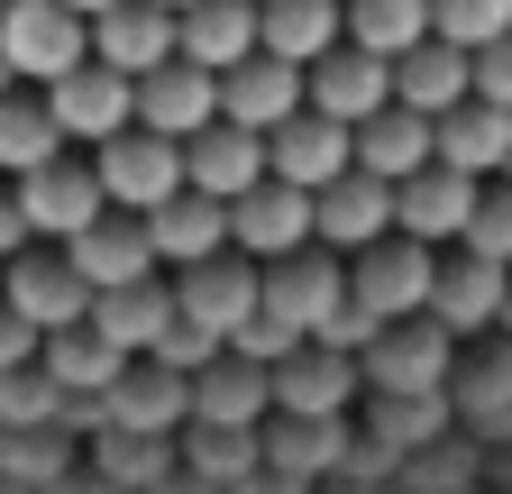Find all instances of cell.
I'll list each match as a JSON object with an SVG mask.
<instances>
[{
	"mask_svg": "<svg viewBox=\"0 0 512 494\" xmlns=\"http://www.w3.org/2000/svg\"><path fill=\"white\" fill-rule=\"evenodd\" d=\"M348 302L366 321H412L421 302H430V266H439V247H421V238H403V229H384V238H366V247H348Z\"/></svg>",
	"mask_w": 512,
	"mask_h": 494,
	"instance_id": "obj_1",
	"label": "cell"
},
{
	"mask_svg": "<svg viewBox=\"0 0 512 494\" xmlns=\"http://www.w3.org/2000/svg\"><path fill=\"white\" fill-rule=\"evenodd\" d=\"M0 55H10V83H55L64 65L92 55V28L74 0H10L0 10Z\"/></svg>",
	"mask_w": 512,
	"mask_h": 494,
	"instance_id": "obj_2",
	"label": "cell"
},
{
	"mask_svg": "<svg viewBox=\"0 0 512 494\" xmlns=\"http://www.w3.org/2000/svg\"><path fill=\"white\" fill-rule=\"evenodd\" d=\"M92 174H101V202L110 211H156L174 183H183V138H156V129H110L92 147Z\"/></svg>",
	"mask_w": 512,
	"mask_h": 494,
	"instance_id": "obj_3",
	"label": "cell"
},
{
	"mask_svg": "<svg viewBox=\"0 0 512 494\" xmlns=\"http://www.w3.org/2000/svg\"><path fill=\"white\" fill-rule=\"evenodd\" d=\"M357 357H366V394H448L458 339H448L430 312H412V321H384Z\"/></svg>",
	"mask_w": 512,
	"mask_h": 494,
	"instance_id": "obj_4",
	"label": "cell"
},
{
	"mask_svg": "<svg viewBox=\"0 0 512 494\" xmlns=\"http://www.w3.org/2000/svg\"><path fill=\"white\" fill-rule=\"evenodd\" d=\"M46 92V110H55V129H64V147H101L110 129H128V119H138V83L128 74H110L101 55H83V65H64L55 83H37Z\"/></svg>",
	"mask_w": 512,
	"mask_h": 494,
	"instance_id": "obj_5",
	"label": "cell"
},
{
	"mask_svg": "<svg viewBox=\"0 0 512 494\" xmlns=\"http://www.w3.org/2000/svg\"><path fill=\"white\" fill-rule=\"evenodd\" d=\"M10 193H19V220H28V238H55V247L110 211V202H101V174H92V165H74V156H46V165L10 174Z\"/></svg>",
	"mask_w": 512,
	"mask_h": 494,
	"instance_id": "obj_6",
	"label": "cell"
},
{
	"mask_svg": "<svg viewBox=\"0 0 512 494\" xmlns=\"http://www.w3.org/2000/svg\"><path fill=\"white\" fill-rule=\"evenodd\" d=\"M0 302H10L19 321H37V339H46V330L92 312V284L74 275L64 247H19V257H0Z\"/></svg>",
	"mask_w": 512,
	"mask_h": 494,
	"instance_id": "obj_7",
	"label": "cell"
},
{
	"mask_svg": "<svg viewBox=\"0 0 512 494\" xmlns=\"http://www.w3.org/2000/svg\"><path fill=\"white\" fill-rule=\"evenodd\" d=\"M183 421H192V376H174V366H156V357H128L119 376L101 385V430H147V440H174Z\"/></svg>",
	"mask_w": 512,
	"mask_h": 494,
	"instance_id": "obj_8",
	"label": "cell"
},
{
	"mask_svg": "<svg viewBox=\"0 0 512 494\" xmlns=\"http://www.w3.org/2000/svg\"><path fill=\"white\" fill-rule=\"evenodd\" d=\"M256 302H266V312H284V321L311 339V330L348 302V266L330 257V247H293V257L256 266Z\"/></svg>",
	"mask_w": 512,
	"mask_h": 494,
	"instance_id": "obj_9",
	"label": "cell"
},
{
	"mask_svg": "<svg viewBox=\"0 0 512 494\" xmlns=\"http://www.w3.org/2000/svg\"><path fill=\"white\" fill-rule=\"evenodd\" d=\"M384 229H394V183L366 174V165L330 174V183L311 193V247H330V257H348V247H366V238H384Z\"/></svg>",
	"mask_w": 512,
	"mask_h": 494,
	"instance_id": "obj_10",
	"label": "cell"
},
{
	"mask_svg": "<svg viewBox=\"0 0 512 494\" xmlns=\"http://www.w3.org/2000/svg\"><path fill=\"white\" fill-rule=\"evenodd\" d=\"M229 247H238V257H256V266L311 247V193H302V183H275V174L247 183V193L229 202Z\"/></svg>",
	"mask_w": 512,
	"mask_h": 494,
	"instance_id": "obj_11",
	"label": "cell"
},
{
	"mask_svg": "<svg viewBox=\"0 0 512 494\" xmlns=\"http://www.w3.org/2000/svg\"><path fill=\"white\" fill-rule=\"evenodd\" d=\"M476 183L485 174H458V165H412L403 183H394V229L403 238H421V247H458V229H467V211H476Z\"/></svg>",
	"mask_w": 512,
	"mask_h": 494,
	"instance_id": "obj_12",
	"label": "cell"
},
{
	"mask_svg": "<svg viewBox=\"0 0 512 494\" xmlns=\"http://www.w3.org/2000/svg\"><path fill=\"white\" fill-rule=\"evenodd\" d=\"M174 312H183V321H202V330L229 348V330L256 312V257L220 247V257H202V266H174Z\"/></svg>",
	"mask_w": 512,
	"mask_h": 494,
	"instance_id": "obj_13",
	"label": "cell"
},
{
	"mask_svg": "<svg viewBox=\"0 0 512 494\" xmlns=\"http://www.w3.org/2000/svg\"><path fill=\"white\" fill-rule=\"evenodd\" d=\"M503 275H512V266L458 247V257L430 266V302H421V312H430L448 339H476V330H494V312H503Z\"/></svg>",
	"mask_w": 512,
	"mask_h": 494,
	"instance_id": "obj_14",
	"label": "cell"
},
{
	"mask_svg": "<svg viewBox=\"0 0 512 494\" xmlns=\"http://www.w3.org/2000/svg\"><path fill=\"white\" fill-rule=\"evenodd\" d=\"M302 101H311V110H330V119H348V129H357L366 110H384V101H394V65L339 37L330 55H311V65H302Z\"/></svg>",
	"mask_w": 512,
	"mask_h": 494,
	"instance_id": "obj_15",
	"label": "cell"
},
{
	"mask_svg": "<svg viewBox=\"0 0 512 494\" xmlns=\"http://www.w3.org/2000/svg\"><path fill=\"white\" fill-rule=\"evenodd\" d=\"M266 174L275 183H302V193H320L330 174H348V119H330V110H293V119H275L266 129Z\"/></svg>",
	"mask_w": 512,
	"mask_h": 494,
	"instance_id": "obj_16",
	"label": "cell"
},
{
	"mask_svg": "<svg viewBox=\"0 0 512 494\" xmlns=\"http://www.w3.org/2000/svg\"><path fill=\"white\" fill-rule=\"evenodd\" d=\"M183 183L211 202H238L247 183H266V138L238 129V119H202V129L183 138Z\"/></svg>",
	"mask_w": 512,
	"mask_h": 494,
	"instance_id": "obj_17",
	"label": "cell"
},
{
	"mask_svg": "<svg viewBox=\"0 0 512 494\" xmlns=\"http://www.w3.org/2000/svg\"><path fill=\"white\" fill-rule=\"evenodd\" d=\"M266 376H275V412H348L357 403V357L330 339H293Z\"/></svg>",
	"mask_w": 512,
	"mask_h": 494,
	"instance_id": "obj_18",
	"label": "cell"
},
{
	"mask_svg": "<svg viewBox=\"0 0 512 494\" xmlns=\"http://www.w3.org/2000/svg\"><path fill=\"white\" fill-rule=\"evenodd\" d=\"M275 412V376L256 357H238V348H220V357H202L192 366V421H220V430H256Z\"/></svg>",
	"mask_w": 512,
	"mask_h": 494,
	"instance_id": "obj_19",
	"label": "cell"
},
{
	"mask_svg": "<svg viewBox=\"0 0 512 494\" xmlns=\"http://www.w3.org/2000/svg\"><path fill=\"white\" fill-rule=\"evenodd\" d=\"M138 220H147L156 266H202V257H220V247H229V202L192 193V183H174V193H165L156 211H138Z\"/></svg>",
	"mask_w": 512,
	"mask_h": 494,
	"instance_id": "obj_20",
	"label": "cell"
},
{
	"mask_svg": "<svg viewBox=\"0 0 512 494\" xmlns=\"http://www.w3.org/2000/svg\"><path fill=\"white\" fill-rule=\"evenodd\" d=\"M202 119H220V74L183 65V55H165V65L138 74V129H156V138H192Z\"/></svg>",
	"mask_w": 512,
	"mask_h": 494,
	"instance_id": "obj_21",
	"label": "cell"
},
{
	"mask_svg": "<svg viewBox=\"0 0 512 494\" xmlns=\"http://www.w3.org/2000/svg\"><path fill=\"white\" fill-rule=\"evenodd\" d=\"M83 28H92V55L110 74H128V83L174 55V10H156V0H110V10H92Z\"/></svg>",
	"mask_w": 512,
	"mask_h": 494,
	"instance_id": "obj_22",
	"label": "cell"
},
{
	"mask_svg": "<svg viewBox=\"0 0 512 494\" xmlns=\"http://www.w3.org/2000/svg\"><path fill=\"white\" fill-rule=\"evenodd\" d=\"M64 257H74V275H83L92 293L156 275V247H147V220H138V211H101L92 229H74V238H64Z\"/></svg>",
	"mask_w": 512,
	"mask_h": 494,
	"instance_id": "obj_23",
	"label": "cell"
},
{
	"mask_svg": "<svg viewBox=\"0 0 512 494\" xmlns=\"http://www.w3.org/2000/svg\"><path fill=\"white\" fill-rule=\"evenodd\" d=\"M302 110V65H284V55H238V65L220 74V119H238V129H256L266 138L275 119H293Z\"/></svg>",
	"mask_w": 512,
	"mask_h": 494,
	"instance_id": "obj_24",
	"label": "cell"
},
{
	"mask_svg": "<svg viewBox=\"0 0 512 494\" xmlns=\"http://www.w3.org/2000/svg\"><path fill=\"white\" fill-rule=\"evenodd\" d=\"M430 156L439 165H458V174H503V156H512V110L503 101H448L439 119H430Z\"/></svg>",
	"mask_w": 512,
	"mask_h": 494,
	"instance_id": "obj_25",
	"label": "cell"
},
{
	"mask_svg": "<svg viewBox=\"0 0 512 494\" xmlns=\"http://www.w3.org/2000/svg\"><path fill=\"white\" fill-rule=\"evenodd\" d=\"M174 55L202 74H229L238 55H256V0H183L174 10Z\"/></svg>",
	"mask_w": 512,
	"mask_h": 494,
	"instance_id": "obj_26",
	"label": "cell"
},
{
	"mask_svg": "<svg viewBox=\"0 0 512 494\" xmlns=\"http://www.w3.org/2000/svg\"><path fill=\"white\" fill-rule=\"evenodd\" d=\"M467 92H476V74H467V46H448V37H412V46L394 55V101H403V110L439 119L448 101H467Z\"/></svg>",
	"mask_w": 512,
	"mask_h": 494,
	"instance_id": "obj_27",
	"label": "cell"
},
{
	"mask_svg": "<svg viewBox=\"0 0 512 494\" xmlns=\"http://www.w3.org/2000/svg\"><path fill=\"white\" fill-rule=\"evenodd\" d=\"M348 165H366V174H384V183H403L412 165H430V119L403 110V101L366 110L357 129H348Z\"/></svg>",
	"mask_w": 512,
	"mask_h": 494,
	"instance_id": "obj_28",
	"label": "cell"
},
{
	"mask_svg": "<svg viewBox=\"0 0 512 494\" xmlns=\"http://www.w3.org/2000/svg\"><path fill=\"white\" fill-rule=\"evenodd\" d=\"M110 348H128V357H147L156 348V330L174 321V284H156V275H138V284H110V293H92V312H83Z\"/></svg>",
	"mask_w": 512,
	"mask_h": 494,
	"instance_id": "obj_29",
	"label": "cell"
},
{
	"mask_svg": "<svg viewBox=\"0 0 512 494\" xmlns=\"http://www.w3.org/2000/svg\"><path fill=\"white\" fill-rule=\"evenodd\" d=\"M348 28H339V0H256V46L284 55V65H311L330 55Z\"/></svg>",
	"mask_w": 512,
	"mask_h": 494,
	"instance_id": "obj_30",
	"label": "cell"
},
{
	"mask_svg": "<svg viewBox=\"0 0 512 494\" xmlns=\"http://www.w3.org/2000/svg\"><path fill=\"white\" fill-rule=\"evenodd\" d=\"M37 366L55 376V394H101L119 366H128V348H110L92 321H64V330H46V339H37Z\"/></svg>",
	"mask_w": 512,
	"mask_h": 494,
	"instance_id": "obj_31",
	"label": "cell"
},
{
	"mask_svg": "<svg viewBox=\"0 0 512 494\" xmlns=\"http://www.w3.org/2000/svg\"><path fill=\"white\" fill-rule=\"evenodd\" d=\"M174 467V440H147V430H92V476L110 494H156Z\"/></svg>",
	"mask_w": 512,
	"mask_h": 494,
	"instance_id": "obj_32",
	"label": "cell"
},
{
	"mask_svg": "<svg viewBox=\"0 0 512 494\" xmlns=\"http://www.w3.org/2000/svg\"><path fill=\"white\" fill-rule=\"evenodd\" d=\"M46 156H64V129H55V110H46V92H0V174H28V165H46Z\"/></svg>",
	"mask_w": 512,
	"mask_h": 494,
	"instance_id": "obj_33",
	"label": "cell"
},
{
	"mask_svg": "<svg viewBox=\"0 0 512 494\" xmlns=\"http://www.w3.org/2000/svg\"><path fill=\"white\" fill-rule=\"evenodd\" d=\"M339 28H348V46L394 65L412 37H430V0H339Z\"/></svg>",
	"mask_w": 512,
	"mask_h": 494,
	"instance_id": "obj_34",
	"label": "cell"
},
{
	"mask_svg": "<svg viewBox=\"0 0 512 494\" xmlns=\"http://www.w3.org/2000/svg\"><path fill=\"white\" fill-rule=\"evenodd\" d=\"M183 476H202L211 494L220 485H238L247 467H256V430H220V421H183V458H174Z\"/></svg>",
	"mask_w": 512,
	"mask_h": 494,
	"instance_id": "obj_35",
	"label": "cell"
},
{
	"mask_svg": "<svg viewBox=\"0 0 512 494\" xmlns=\"http://www.w3.org/2000/svg\"><path fill=\"white\" fill-rule=\"evenodd\" d=\"M366 421H375V449L403 458V449H421L448 421V394H366Z\"/></svg>",
	"mask_w": 512,
	"mask_h": 494,
	"instance_id": "obj_36",
	"label": "cell"
},
{
	"mask_svg": "<svg viewBox=\"0 0 512 494\" xmlns=\"http://www.w3.org/2000/svg\"><path fill=\"white\" fill-rule=\"evenodd\" d=\"M0 467H10L28 494H46L55 476H74V449H64L55 421H37V430H0Z\"/></svg>",
	"mask_w": 512,
	"mask_h": 494,
	"instance_id": "obj_37",
	"label": "cell"
},
{
	"mask_svg": "<svg viewBox=\"0 0 512 494\" xmlns=\"http://www.w3.org/2000/svg\"><path fill=\"white\" fill-rule=\"evenodd\" d=\"M458 247H476V257L512 266V183H503V174H485V183H476V211H467Z\"/></svg>",
	"mask_w": 512,
	"mask_h": 494,
	"instance_id": "obj_38",
	"label": "cell"
},
{
	"mask_svg": "<svg viewBox=\"0 0 512 494\" xmlns=\"http://www.w3.org/2000/svg\"><path fill=\"white\" fill-rule=\"evenodd\" d=\"M512 28V0H430V37H448V46H485V37H503Z\"/></svg>",
	"mask_w": 512,
	"mask_h": 494,
	"instance_id": "obj_39",
	"label": "cell"
},
{
	"mask_svg": "<svg viewBox=\"0 0 512 494\" xmlns=\"http://www.w3.org/2000/svg\"><path fill=\"white\" fill-rule=\"evenodd\" d=\"M293 339H302V330H293L284 312H266V302H256V312H247V321L229 330V348H238V357H256V366H275V357H284Z\"/></svg>",
	"mask_w": 512,
	"mask_h": 494,
	"instance_id": "obj_40",
	"label": "cell"
},
{
	"mask_svg": "<svg viewBox=\"0 0 512 494\" xmlns=\"http://www.w3.org/2000/svg\"><path fill=\"white\" fill-rule=\"evenodd\" d=\"M147 357H156V366H174V376H192L202 357H220V339H211L202 321H183V312H174V321L156 330V348H147Z\"/></svg>",
	"mask_w": 512,
	"mask_h": 494,
	"instance_id": "obj_41",
	"label": "cell"
},
{
	"mask_svg": "<svg viewBox=\"0 0 512 494\" xmlns=\"http://www.w3.org/2000/svg\"><path fill=\"white\" fill-rule=\"evenodd\" d=\"M467 74H476V101H503V110H512V28L467 55Z\"/></svg>",
	"mask_w": 512,
	"mask_h": 494,
	"instance_id": "obj_42",
	"label": "cell"
},
{
	"mask_svg": "<svg viewBox=\"0 0 512 494\" xmlns=\"http://www.w3.org/2000/svg\"><path fill=\"white\" fill-rule=\"evenodd\" d=\"M37 357V321H19L10 302H0V366H28Z\"/></svg>",
	"mask_w": 512,
	"mask_h": 494,
	"instance_id": "obj_43",
	"label": "cell"
},
{
	"mask_svg": "<svg viewBox=\"0 0 512 494\" xmlns=\"http://www.w3.org/2000/svg\"><path fill=\"white\" fill-rule=\"evenodd\" d=\"M28 247V220H19V193H0V257H19Z\"/></svg>",
	"mask_w": 512,
	"mask_h": 494,
	"instance_id": "obj_44",
	"label": "cell"
},
{
	"mask_svg": "<svg viewBox=\"0 0 512 494\" xmlns=\"http://www.w3.org/2000/svg\"><path fill=\"white\" fill-rule=\"evenodd\" d=\"M494 330H512V275H503V312H494Z\"/></svg>",
	"mask_w": 512,
	"mask_h": 494,
	"instance_id": "obj_45",
	"label": "cell"
},
{
	"mask_svg": "<svg viewBox=\"0 0 512 494\" xmlns=\"http://www.w3.org/2000/svg\"><path fill=\"white\" fill-rule=\"evenodd\" d=\"M74 10H83V19H92V10H110V0H74Z\"/></svg>",
	"mask_w": 512,
	"mask_h": 494,
	"instance_id": "obj_46",
	"label": "cell"
},
{
	"mask_svg": "<svg viewBox=\"0 0 512 494\" xmlns=\"http://www.w3.org/2000/svg\"><path fill=\"white\" fill-rule=\"evenodd\" d=\"M0 92H10V55H0Z\"/></svg>",
	"mask_w": 512,
	"mask_h": 494,
	"instance_id": "obj_47",
	"label": "cell"
},
{
	"mask_svg": "<svg viewBox=\"0 0 512 494\" xmlns=\"http://www.w3.org/2000/svg\"><path fill=\"white\" fill-rule=\"evenodd\" d=\"M156 10H183V0H156Z\"/></svg>",
	"mask_w": 512,
	"mask_h": 494,
	"instance_id": "obj_48",
	"label": "cell"
},
{
	"mask_svg": "<svg viewBox=\"0 0 512 494\" xmlns=\"http://www.w3.org/2000/svg\"><path fill=\"white\" fill-rule=\"evenodd\" d=\"M503 183H512V156H503Z\"/></svg>",
	"mask_w": 512,
	"mask_h": 494,
	"instance_id": "obj_49",
	"label": "cell"
}]
</instances>
